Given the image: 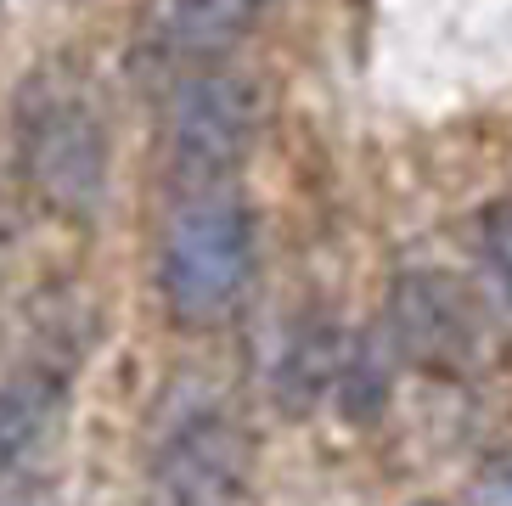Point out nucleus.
<instances>
[{"label": "nucleus", "mask_w": 512, "mask_h": 506, "mask_svg": "<svg viewBox=\"0 0 512 506\" xmlns=\"http://www.w3.org/2000/svg\"><path fill=\"white\" fill-rule=\"evenodd\" d=\"M254 265V209L237 192V180L169 186V209L158 220V248H152V287L175 327H226L254 287Z\"/></svg>", "instance_id": "nucleus-1"}, {"label": "nucleus", "mask_w": 512, "mask_h": 506, "mask_svg": "<svg viewBox=\"0 0 512 506\" xmlns=\"http://www.w3.org/2000/svg\"><path fill=\"white\" fill-rule=\"evenodd\" d=\"M17 130V164L40 209L57 220L91 225L107 203V175H113V135L96 107L91 85L68 68H40L17 90L12 107Z\"/></svg>", "instance_id": "nucleus-2"}, {"label": "nucleus", "mask_w": 512, "mask_h": 506, "mask_svg": "<svg viewBox=\"0 0 512 506\" xmlns=\"http://www.w3.org/2000/svg\"><path fill=\"white\" fill-rule=\"evenodd\" d=\"M259 135V90L242 74L192 68L164 96V169L169 186H220L248 169Z\"/></svg>", "instance_id": "nucleus-3"}, {"label": "nucleus", "mask_w": 512, "mask_h": 506, "mask_svg": "<svg viewBox=\"0 0 512 506\" xmlns=\"http://www.w3.org/2000/svg\"><path fill=\"white\" fill-rule=\"evenodd\" d=\"M389 349L428 377H467L490 349V315L479 293L439 265L400 270L389 287Z\"/></svg>", "instance_id": "nucleus-4"}, {"label": "nucleus", "mask_w": 512, "mask_h": 506, "mask_svg": "<svg viewBox=\"0 0 512 506\" xmlns=\"http://www.w3.org/2000/svg\"><path fill=\"white\" fill-rule=\"evenodd\" d=\"M254 478V439L220 405L186 411L164 428L147 462L152 506H242Z\"/></svg>", "instance_id": "nucleus-5"}, {"label": "nucleus", "mask_w": 512, "mask_h": 506, "mask_svg": "<svg viewBox=\"0 0 512 506\" xmlns=\"http://www.w3.org/2000/svg\"><path fill=\"white\" fill-rule=\"evenodd\" d=\"M62 417V377L51 366H23V372L0 377V506L23 484L29 462L46 450Z\"/></svg>", "instance_id": "nucleus-6"}, {"label": "nucleus", "mask_w": 512, "mask_h": 506, "mask_svg": "<svg viewBox=\"0 0 512 506\" xmlns=\"http://www.w3.org/2000/svg\"><path fill=\"white\" fill-rule=\"evenodd\" d=\"M259 12H265V0H164L158 34H164L169 57L203 62V57L231 51L242 34L254 29Z\"/></svg>", "instance_id": "nucleus-7"}, {"label": "nucleus", "mask_w": 512, "mask_h": 506, "mask_svg": "<svg viewBox=\"0 0 512 506\" xmlns=\"http://www.w3.org/2000/svg\"><path fill=\"white\" fill-rule=\"evenodd\" d=\"M344 338L332 327H304L299 338L282 349V360H276V400H282V411L293 405V411H310V405H321L338 388V372H344Z\"/></svg>", "instance_id": "nucleus-8"}, {"label": "nucleus", "mask_w": 512, "mask_h": 506, "mask_svg": "<svg viewBox=\"0 0 512 506\" xmlns=\"http://www.w3.org/2000/svg\"><path fill=\"white\" fill-rule=\"evenodd\" d=\"M338 411H344L349 422H372L383 417V400H389V377H383V366H372V349L366 343H355L344 360V372H338Z\"/></svg>", "instance_id": "nucleus-9"}, {"label": "nucleus", "mask_w": 512, "mask_h": 506, "mask_svg": "<svg viewBox=\"0 0 512 506\" xmlns=\"http://www.w3.org/2000/svg\"><path fill=\"white\" fill-rule=\"evenodd\" d=\"M479 248H484V265L496 270L501 293L512 298V192L501 203L484 209V225H479Z\"/></svg>", "instance_id": "nucleus-10"}, {"label": "nucleus", "mask_w": 512, "mask_h": 506, "mask_svg": "<svg viewBox=\"0 0 512 506\" xmlns=\"http://www.w3.org/2000/svg\"><path fill=\"white\" fill-rule=\"evenodd\" d=\"M467 506H512V462H490L467 484Z\"/></svg>", "instance_id": "nucleus-11"}, {"label": "nucleus", "mask_w": 512, "mask_h": 506, "mask_svg": "<svg viewBox=\"0 0 512 506\" xmlns=\"http://www.w3.org/2000/svg\"><path fill=\"white\" fill-rule=\"evenodd\" d=\"M411 506H445V501H411Z\"/></svg>", "instance_id": "nucleus-12"}]
</instances>
